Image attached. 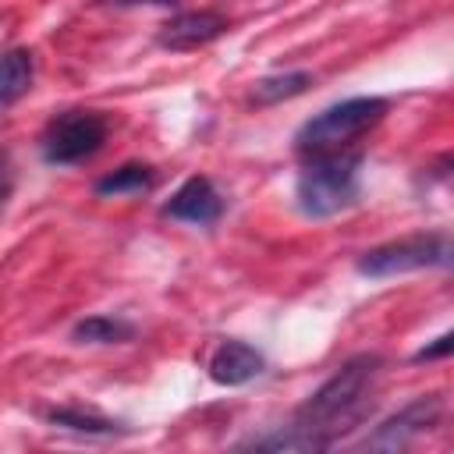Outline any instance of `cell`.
I'll return each instance as SVG.
<instances>
[{
	"instance_id": "6",
	"label": "cell",
	"mask_w": 454,
	"mask_h": 454,
	"mask_svg": "<svg viewBox=\"0 0 454 454\" xmlns=\"http://www.w3.org/2000/svg\"><path fill=\"white\" fill-rule=\"evenodd\" d=\"M443 415V397L440 394H422L411 404H404L397 415H390L383 426H376L372 436H365V450H401L411 440L426 436Z\"/></svg>"
},
{
	"instance_id": "4",
	"label": "cell",
	"mask_w": 454,
	"mask_h": 454,
	"mask_svg": "<svg viewBox=\"0 0 454 454\" xmlns=\"http://www.w3.org/2000/svg\"><path fill=\"white\" fill-rule=\"evenodd\" d=\"M433 266H450V238L443 231L387 241V245H376V248L358 255V273L372 277V280H387V277H401V273H415V270H433Z\"/></svg>"
},
{
	"instance_id": "7",
	"label": "cell",
	"mask_w": 454,
	"mask_h": 454,
	"mask_svg": "<svg viewBox=\"0 0 454 454\" xmlns=\"http://www.w3.org/2000/svg\"><path fill=\"white\" fill-rule=\"evenodd\" d=\"M163 216L170 220H184L195 227H213L223 216V199L216 192V184L202 174H192L163 206Z\"/></svg>"
},
{
	"instance_id": "9",
	"label": "cell",
	"mask_w": 454,
	"mask_h": 454,
	"mask_svg": "<svg viewBox=\"0 0 454 454\" xmlns=\"http://www.w3.org/2000/svg\"><path fill=\"white\" fill-rule=\"evenodd\" d=\"M206 369H209L213 383H220V387H245L266 369V358H262L259 348H252L245 340H223L209 355Z\"/></svg>"
},
{
	"instance_id": "5",
	"label": "cell",
	"mask_w": 454,
	"mask_h": 454,
	"mask_svg": "<svg viewBox=\"0 0 454 454\" xmlns=\"http://www.w3.org/2000/svg\"><path fill=\"white\" fill-rule=\"evenodd\" d=\"M106 142V121L96 110H60L39 135V153L53 167H71L96 156Z\"/></svg>"
},
{
	"instance_id": "2",
	"label": "cell",
	"mask_w": 454,
	"mask_h": 454,
	"mask_svg": "<svg viewBox=\"0 0 454 454\" xmlns=\"http://www.w3.org/2000/svg\"><path fill=\"white\" fill-rule=\"evenodd\" d=\"M358 177H362V153L358 149L305 156L298 181H294V202L309 220L337 216L358 202V188H362Z\"/></svg>"
},
{
	"instance_id": "11",
	"label": "cell",
	"mask_w": 454,
	"mask_h": 454,
	"mask_svg": "<svg viewBox=\"0 0 454 454\" xmlns=\"http://www.w3.org/2000/svg\"><path fill=\"white\" fill-rule=\"evenodd\" d=\"M156 184V170L149 163H124L96 181L99 199H121V195H142Z\"/></svg>"
},
{
	"instance_id": "16",
	"label": "cell",
	"mask_w": 454,
	"mask_h": 454,
	"mask_svg": "<svg viewBox=\"0 0 454 454\" xmlns=\"http://www.w3.org/2000/svg\"><path fill=\"white\" fill-rule=\"evenodd\" d=\"M11 192H14V160L7 149H0V206L11 199Z\"/></svg>"
},
{
	"instance_id": "10",
	"label": "cell",
	"mask_w": 454,
	"mask_h": 454,
	"mask_svg": "<svg viewBox=\"0 0 454 454\" xmlns=\"http://www.w3.org/2000/svg\"><path fill=\"white\" fill-rule=\"evenodd\" d=\"M35 78V57L25 46H14L7 53H0V106L18 103Z\"/></svg>"
},
{
	"instance_id": "15",
	"label": "cell",
	"mask_w": 454,
	"mask_h": 454,
	"mask_svg": "<svg viewBox=\"0 0 454 454\" xmlns=\"http://www.w3.org/2000/svg\"><path fill=\"white\" fill-rule=\"evenodd\" d=\"M450 348H454V333H440V337H436V344L419 348V351L411 355V362H433V358H447V355H450Z\"/></svg>"
},
{
	"instance_id": "13",
	"label": "cell",
	"mask_w": 454,
	"mask_h": 454,
	"mask_svg": "<svg viewBox=\"0 0 454 454\" xmlns=\"http://www.w3.org/2000/svg\"><path fill=\"white\" fill-rule=\"evenodd\" d=\"M131 337H135V326L121 316H89L71 330V340L78 344H124Z\"/></svg>"
},
{
	"instance_id": "17",
	"label": "cell",
	"mask_w": 454,
	"mask_h": 454,
	"mask_svg": "<svg viewBox=\"0 0 454 454\" xmlns=\"http://www.w3.org/2000/svg\"><path fill=\"white\" fill-rule=\"evenodd\" d=\"M103 4H114V7H170V4H177V0H103Z\"/></svg>"
},
{
	"instance_id": "1",
	"label": "cell",
	"mask_w": 454,
	"mask_h": 454,
	"mask_svg": "<svg viewBox=\"0 0 454 454\" xmlns=\"http://www.w3.org/2000/svg\"><path fill=\"white\" fill-rule=\"evenodd\" d=\"M383 358L380 355H355L348 358L309 401L270 436L252 440L259 450H326L358 429L376 408V380Z\"/></svg>"
},
{
	"instance_id": "12",
	"label": "cell",
	"mask_w": 454,
	"mask_h": 454,
	"mask_svg": "<svg viewBox=\"0 0 454 454\" xmlns=\"http://www.w3.org/2000/svg\"><path fill=\"white\" fill-rule=\"evenodd\" d=\"M46 422L60 426V429H71V433H85V436H121V433H128L124 422H114L99 411H82V408H50Z\"/></svg>"
},
{
	"instance_id": "8",
	"label": "cell",
	"mask_w": 454,
	"mask_h": 454,
	"mask_svg": "<svg viewBox=\"0 0 454 454\" xmlns=\"http://www.w3.org/2000/svg\"><path fill=\"white\" fill-rule=\"evenodd\" d=\"M227 32V18L216 11H181L160 25L156 43L163 50H199Z\"/></svg>"
},
{
	"instance_id": "14",
	"label": "cell",
	"mask_w": 454,
	"mask_h": 454,
	"mask_svg": "<svg viewBox=\"0 0 454 454\" xmlns=\"http://www.w3.org/2000/svg\"><path fill=\"white\" fill-rule=\"evenodd\" d=\"M309 85H312V74H309V71L270 74V78H259V82H255V89H252V103H255V106H273V103H280V99L301 96Z\"/></svg>"
},
{
	"instance_id": "3",
	"label": "cell",
	"mask_w": 454,
	"mask_h": 454,
	"mask_svg": "<svg viewBox=\"0 0 454 454\" xmlns=\"http://www.w3.org/2000/svg\"><path fill=\"white\" fill-rule=\"evenodd\" d=\"M387 110H390V103L383 96H351V99H340V103L319 110L316 117H309L298 128L294 149L301 156L351 149L365 131H372L387 117Z\"/></svg>"
}]
</instances>
